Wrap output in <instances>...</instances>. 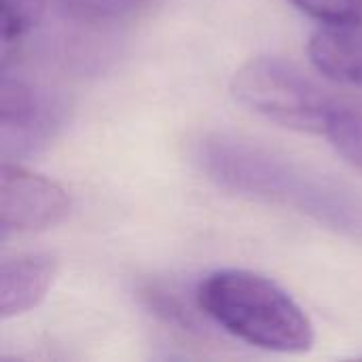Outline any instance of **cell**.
Listing matches in <instances>:
<instances>
[{"instance_id": "1", "label": "cell", "mask_w": 362, "mask_h": 362, "mask_svg": "<svg viewBox=\"0 0 362 362\" xmlns=\"http://www.w3.org/2000/svg\"><path fill=\"white\" fill-rule=\"evenodd\" d=\"M195 161L221 189L293 208L335 233L362 242V195L327 174L231 136L204 138Z\"/></svg>"}, {"instance_id": "2", "label": "cell", "mask_w": 362, "mask_h": 362, "mask_svg": "<svg viewBox=\"0 0 362 362\" xmlns=\"http://www.w3.org/2000/svg\"><path fill=\"white\" fill-rule=\"evenodd\" d=\"M197 308L231 337L280 354L314 346V325L303 308L274 280L248 269L208 274L195 295Z\"/></svg>"}, {"instance_id": "3", "label": "cell", "mask_w": 362, "mask_h": 362, "mask_svg": "<svg viewBox=\"0 0 362 362\" xmlns=\"http://www.w3.org/2000/svg\"><path fill=\"white\" fill-rule=\"evenodd\" d=\"M231 91L252 112L295 132L320 134L335 104L316 78L282 57H255L233 76Z\"/></svg>"}, {"instance_id": "4", "label": "cell", "mask_w": 362, "mask_h": 362, "mask_svg": "<svg viewBox=\"0 0 362 362\" xmlns=\"http://www.w3.org/2000/svg\"><path fill=\"white\" fill-rule=\"evenodd\" d=\"M66 117L64 98L2 70L0 146L4 161H19L42 151L59 134Z\"/></svg>"}, {"instance_id": "5", "label": "cell", "mask_w": 362, "mask_h": 362, "mask_svg": "<svg viewBox=\"0 0 362 362\" xmlns=\"http://www.w3.org/2000/svg\"><path fill=\"white\" fill-rule=\"evenodd\" d=\"M70 210V197L51 178L36 174L19 161H2L0 174V229L32 233L57 225Z\"/></svg>"}, {"instance_id": "6", "label": "cell", "mask_w": 362, "mask_h": 362, "mask_svg": "<svg viewBox=\"0 0 362 362\" xmlns=\"http://www.w3.org/2000/svg\"><path fill=\"white\" fill-rule=\"evenodd\" d=\"M57 274L51 255L28 252L8 257L0 265V318H17L34 310L49 293Z\"/></svg>"}, {"instance_id": "7", "label": "cell", "mask_w": 362, "mask_h": 362, "mask_svg": "<svg viewBox=\"0 0 362 362\" xmlns=\"http://www.w3.org/2000/svg\"><path fill=\"white\" fill-rule=\"evenodd\" d=\"M308 53L327 78L362 87V19L320 23L310 36Z\"/></svg>"}, {"instance_id": "8", "label": "cell", "mask_w": 362, "mask_h": 362, "mask_svg": "<svg viewBox=\"0 0 362 362\" xmlns=\"http://www.w3.org/2000/svg\"><path fill=\"white\" fill-rule=\"evenodd\" d=\"M322 136L346 163L362 174V98L337 95Z\"/></svg>"}, {"instance_id": "9", "label": "cell", "mask_w": 362, "mask_h": 362, "mask_svg": "<svg viewBox=\"0 0 362 362\" xmlns=\"http://www.w3.org/2000/svg\"><path fill=\"white\" fill-rule=\"evenodd\" d=\"M42 8H45V0H2L0 2L2 66H8L13 51L25 38V34L38 23Z\"/></svg>"}, {"instance_id": "10", "label": "cell", "mask_w": 362, "mask_h": 362, "mask_svg": "<svg viewBox=\"0 0 362 362\" xmlns=\"http://www.w3.org/2000/svg\"><path fill=\"white\" fill-rule=\"evenodd\" d=\"M142 299H144L146 308L165 325H172L187 333H202V327H199L195 314L185 303V299L178 293H174L172 288L151 284L142 291Z\"/></svg>"}, {"instance_id": "11", "label": "cell", "mask_w": 362, "mask_h": 362, "mask_svg": "<svg viewBox=\"0 0 362 362\" xmlns=\"http://www.w3.org/2000/svg\"><path fill=\"white\" fill-rule=\"evenodd\" d=\"M151 0H59L62 8L83 23H110L146 6Z\"/></svg>"}, {"instance_id": "12", "label": "cell", "mask_w": 362, "mask_h": 362, "mask_svg": "<svg viewBox=\"0 0 362 362\" xmlns=\"http://www.w3.org/2000/svg\"><path fill=\"white\" fill-rule=\"evenodd\" d=\"M297 8L320 23L362 19V0H291Z\"/></svg>"}]
</instances>
